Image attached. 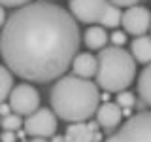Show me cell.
I'll return each mask as SVG.
<instances>
[{"instance_id": "6da1fadb", "label": "cell", "mask_w": 151, "mask_h": 142, "mask_svg": "<svg viewBox=\"0 0 151 142\" xmlns=\"http://www.w3.org/2000/svg\"><path fill=\"white\" fill-rule=\"evenodd\" d=\"M79 42V27L70 12L51 2H30L6 17L0 55L12 74L45 83L70 68Z\"/></svg>"}, {"instance_id": "7a4b0ae2", "label": "cell", "mask_w": 151, "mask_h": 142, "mask_svg": "<svg viewBox=\"0 0 151 142\" xmlns=\"http://www.w3.org/2000/svg\"><path fill=\"white\" fill-rule=\"evenodd\" d=\"M55 116L70 123L87 121L100 104L98 85L78 76H60L49 95Z\"/></svg>"}, {"instance_id": "3957f363", "label": "cell", "mask_w": 151, "mask_h": 142, "mask_svg": "<svg viewBox=\"0 0 151 142\" xmlns=\"http://www.w3.org/2000/svg\"><path fill=\"white\" fill-rule=\"evenodd\" d=\"M94 76H96V85L106 93L125 91L134 82L136 61L132 59L130 51H125L123 47H102V51L96 57Z\"/></svg>"}, {"instance_id": "277c9868", "label": "cell", "mask_w": 151, "mask_h": 142, "mask_svg": "<svg viewBox=\"0 0 151 142\" xmlns=\"http://www.w3.org/2000/svg\"><path fill=\"white\" fill-rule=\"evenodd\" d=\"M106 142H151V112L130 116Z\"/></svg>"}, {"instance_id": "5b68a950", "label": "cell", "mask_w": 151, "mask_h": 142, "mask_svg": "<svg viewBox=\"0 0 151 142\" xmlns=\"http://www.w3.org/2000/svg\"><path fill=\"white\" fill-rule=\"evenodd\" d=\"M23 127L34 138H49L57 133V116L49 108H38L36 112L27 116Z\"/></svg>"}, {"instance_id": "8992f818", "label": "cell", "mask_w": 151, "mask_h": 142, "mask_svg": "<svg viewBox=\"0 0 151 142\" xmlns=\"http://www.w3.org/2000/svg\"><path fill=\"white\" fill-rule=\"evenodd\" d=\"M9 108L17 116H30L40 108V93L30 83H19L9 91Z\"/></svg>"}, {"instance_id": "52a82bcc", "label": "cell", "mask_w": 151, "mask_h": 142, "mask_svg": "<svg viewBox=\"0 0 151 142\" xmlns=\"http://www.w3.org/2000/svg\"><path fill=\"white\" fill-rule=\"evenodd\" d=\"M108 6H110L108 0H70L68 2L70 15L87 25L102 23Z\"/></svg>"}, {"instance_id": "ba28073f", "label": "cell", "mask_w": 151, "mask_h": 142, "mask_svg": "<svg viewBox=\"0 0 151 142\" xmlns=\"http://www.w3.org/2000/svg\"><path fill=\"white\" fill-rule=\"evenodd\" d=\"M121 25L125 27V32L132 36H144L151 25V12L144 6L127 8V12L121 15Z\"/></svg>"}, {"instance_id": "9c48e42d", "label": "cell", "mask_w": 151, "mask_h": 142, "mask_svg": "<svg viewBox=\"0 0 151 142\" xmlns=\"http://www.w3.org/2000/svg\"><path fill=\"white\" fill-rule=\"evenodd\" d=\"M96 123L100 127H106V129H111V127H117L121 123V106H117L115 102H104L96 108Z\"/></svg>"}, {"instance_id": "30bf717a", "label": "cell", "mask_w": 151, "mask_h": 142, "mask_svg": "<svg viewBox=\"0 0 151 142\" xmlns=\"http://www.w3.org/2000/svg\"><path fill=\"white\" fill-rule=\"evenodd\" d=\"M70 66L74 70V76L89 80L91 76L96 74V57L91 53H76Z\"/></svg>"}, {"instance_id": "8fae6325", "label": "cell", "mask_w": 151, "mask_h": 142, "mask_svg": "<svg viewBox=\"0 0 151 142\" xmlns=\"http://www.w3.org/2000/svg\"><path fill=\"white\" fill-rule=\"evenodd\" d=\"M94 133L91 129V125L85 121H79V123H70L66 127V133H64V140L66 142H94Z\"/></svg>"}, {"instance_id": "7c38bea8", "label": "cell", "mask_w": 151, "mask_h": 142, "mask_svg": "<svg viewBox=\"0 0 151 142\" xmlns=\"http://www.w3.org/2000/svg\"><path fill=\"white\" fill-rule=\"evenodd\" d=\"M130 55L134 61H138L142 64H151V38L136 36L130 42Z\"/></svg>"}, {"instance_id": "4fadbf2b", "label": "cell", "mask_w": 151, "mask_h": 142, "mask_svg": "<svg viewBox=\"0 0 151 142\" xmlns=\"http://www.w3.org/2000/svg\"><path fill=\"white\" fill-rule=\"evenodd\" d=\"M83 42L89 49H102L108 42V34L104 27H89L83 34Z\"/></svg>"}, {"instance_id": "5bb4252c", "label": "cell", "mask_w": 151, "mask_h": 142, "mask_svg": "<svg viewBox=\"0 0 151 142\" xmlns=\"http://www.w3.org/2000/svg\"><path fill=\"white\" fill-rule=\"evenodd\" d=\"M138 95L142 101L151 106V64H147L138 76Z\"/></svg>"}, {"instance_id": "9a60e30c", "label": "cell", "mask_w": 151, "mask_h": 142, "mask_svg": "<svg viewBox=\"0 0 151 142\" xmlns=\"http://www.w3.org/2000/svg\"><path fill=\"white\" fill-rule=\"evenodd\" d=\"M12 89H13V74L6 66L0 64V102H4L9 97Z\"/></svg>"}, {"instance_id": "2e32d148", "label": "cell", "mask_w": 151, "mask_h": 142, "mask_svg": "<svg viewBox=\"0 0 151 142\" xmlns=\"http://www.w3.org/2000/svg\"><path fill=\"white\" fill-rule=\"evenodd\" d=\"M102 27H106V28H115V27H119L121 25V9L117 8V6H113V4H110L106 9V13H104V19H102V23H100Z\"/></svg>"}, {"instance_id": "e0dca14e", "label": "cell", "mask_w": 151, "mask_h": 142, "mask_svg": "<svg viewBox=\"0 0 151 142\" xmlns=\"http://www.w3.org/2000/svg\"><path fill=\"white\" fill-rule=\"evenodd\" d=\"M2 127H4V131H19L23 127V120H21V116H17V114H8V116H4L2 117Z\"/></svg>"}, {"instance_id": "ac0fdd59", "label": "cell", "mask_w": 151, "mask_h": 142, "mask_svg": "<svg viewBox=\"0 0 151 142\" xmlns=\"http://www.w3.org/2000/svg\"><path fill=\"white\" fill-rule=\"evenodd\" d=\"M136 102L134 95H132L130 91H119V95H117V106H123V108H130L132 104Z\"/></svg>"}, {"instance_id": "d6986e66", "label": "cell", "mask_w": 151, "mask_h": 142, "mask_svg": "<svg viewBox=\"0 0 151 142\" xmlns=\"http://www.w3.org/2000/svg\"><path fill=\"white\" fill-rule=\"evenodd\" d=\"M30 4V0H0V6H9V8H21V6H27Z\"/></svg>"}, {"instance_id": "ffe728a7", "label": "cell", "mask_w": 151, "mask_h": 142, "mask_svg": "<svg viewBox=\"0 0 151 142\" xmlns=\"http://www.w3.org/2000/svg\"><path fill=\"white\" fill-rule=\"evenodd\" d=\"M111 42H113L117 47H121V46L127 42V34H125V32H121V30H115V32L111 34Z\"/></svg>"}, {"instance_id": "44dd1931", "label": "cell", "mask_w": 151, "mask_h": 142, "mask_svg": "<svg viewBox=\"0 0 151 142\" xmlns=\"http://www.w3.org/2000/svg\"><path fill=\"white\" fill-rule=\"evenodd\" d=\"M110 4H113V6H123V8H132V6H136V4L140 2V0H108Z\"/></svg>"}, {"instance_id": "7402d4cb", "label": "cell", "mask_w": 151, "mask_h": 142, "mask_svg": "<svg viewBox=\"0 0 151 142\" xmlns=\"http://www.w3.org/2000/svg\"><path fill=\"white\" fill-rule=\"evenodd\" d=\"M0 140L2 142H15V133L13 131H4L0 135Z\"/></svg>"}, {"instance_id": "603a6c76", "label": "cell", "mask_w": 151, "mask_h": 142, "mask_svg": "<svg viewBox=\"0 0 151 142\" xmlns=\"http://www.w3.org/2000/svg\"><path fill=\"white\" fill-rule=\"evenodd\" d=\"M9 110H12V108H9V104H4V102H0V116H8L9 114Z\"/></svg>"}, {"instance_id": "cb8c5ba5", "label": "cell", "mask_w": 151, "mask_h": 142, "mask_svg": "<svg viewBox=\"0 0 151 142\" xmlns=\"http://www.w3.org/2000/svg\"><path fill=\"white\" fill-rule=\"evenodd\" d=\"M4 23H6V12H4V8L0 6V27H4Z\"/></svg>"}, {"instance_id": "d4e9b609", "label": "cell", "mask_w": 151, "mask_h": 142, "mask_svg": "<svg viewBox=\"0 0 151 142\" xmlns=\"http://www.w3.org/2000/svg\"><path fill=\"white\" fill-rule=\"evenodd\" d=\"M51 142H66V140H64V136H60V135H53L51 136Z\"/></svg>"}, {"instance_id": "484cf974", "label": "cell", "mask_w": 151, "mask_h": 142, "mask_svg": "<svg viewBox=\"0 0 151 142\" xmlns=\"http://www.w3.org/2000/svg\"><path fill=\"white\" fill-rule=\"evenodd\" d=\"M30 142H47V138H32Z\"/></svg>"}, {"instance_id": "4316f807", "label": "cell", "mask_w": 151, "mask_h": 142, "mask_svg": "<svg viewBox=\"0 0 151 142\" xmlns=\"http://www.w3.org/2000/svg\"><path fill=\"white\" fill-rule=\"evenodd\" d=\"M149 30H151V25H149Z\"/></svg>"}]
</instances>
